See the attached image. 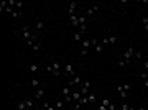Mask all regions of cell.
<instances>
[{
  "mask_svg": "<svg viewBox=\"0 0 148 110\" xmlns=\"http://www.w3.org/2000/svg\"><path fill=\"white\" fill-rule=\"evenodd\" d=\"M46 69H48L53 76H59V74H61V64H59V62H53V64L48 66Z\"/></svg>",
  "mask_w": 148,
  "mask_h": 110,
  "instance_id": "cell-1",
  "label": "cell"
},
{
  "mask_svg": "<svg viewBox=\"0 0 148 110\" xmlns=\"http://www.w3.org/2000/svg\"><path fill=\"white\" fill-rule=\"evenodd\" d=\"M133 54H135V49L133 48H127V51L123 53V59H125V62L127 64H130V61H132V58H133Z\"/></svg>",
  "mask_w": 148,
  "mask_h": 110,
  "instance_id": "cell-2",
  "label": "cell"
},
{
  "mask_svg": "<svg viewBox=\"0 0 148 110\" xmlns=\"http://www.w3.org/2000/svg\"><path fill=\"white\" fill-rule=\"evenodd\" d=\"M63 71H64V76H66V77H74V76H76V72H74V67H72V64H66Z\"/></svg>",
  "mask_w": 148,
  "mask_h": 110,
  "instance_id": "cell-3",
  "label": "cell"
},
{
  "mask_svg": "<svg viewBox=\"0 0 148 110\" xmlns=\"http://www.w3.org/2000/svg\"><path fill=\"white\" fill-rule=\"evenodd\" d=\"M89 94H91V82H89V81H84V86H82L81 95H82V97H87Z\"/></svg>",
  "mask_w": 148,
  "mask_h": 110,
  "instance_id": "cell-4",
  "label": "cell"
},
{
  "mask_svg": "<svg viewBox=\"0 0 148 110\" xmlns=\"http://www.w3.org/2000/svg\"><path fill=\"white\" fill-rule=\"evenodd\" d=\"M114 43H117V36L115 35H112L109 38H102V44H114Z\"/></svg>",
  "mask_w": 148,
  "mask_h": 110,
  "instance_id": "cell-5",
  "label": "cell"
},
{
  "mask_svg": "<svg viewBox=\"0 0 148 110\" xmlns=\"http://www.w3.org/2000/svg\"><path fill=\"white\" fill-rule=\"evenodd\" d=\"M97 10H99V5H92V7H89V8H87V12H86V17H87V18H91V17H92V15H94V13H95Z\"/></svg>",
  "mask_w": 148,
  "mask_h": 110,
  "instance_id": "cell-6",
  "label": "cell"
},
{
  "mask_svg": "<svg viewBox=\"0 0 148 110\" xmlns=\"http://www.w3.org/2000/svg\"><path fill=\"white\" fill-rule=\"evenodd\" d=\"M69 22L74 28H79V15H71L69 17Z\"/></svg>",
  "mask_w": 148,
  "mask_h": 110,
  "instance_id": "cell-7",
  "label": "cell"
},
{
  "mask_svg": "<svg viewBox=\"0 0 148 110\" xmlns=\"http://www.w3.org/2000/svg\"><path fill=\"white\" fill-rule=\"evenodd\" d=\"M81 81H82V76H81V74H76V76H74L71 81H69V87H71V86H76V84H79Z\"/></svg>",
  "mask_w": 148,
  "mask_h": 110,
  "instance_id": "cell-8",
  "label": "cell"
},
{
  "mask_svg": "<svg viewBox=\"0 0 148 110\" xmlns=\"http://www.w3.org/2000/svg\"><path fill=\"white\" fill-rule=\"evenodd\" d=\"M76 7H77L76 2H71V3H69V8H67V13H69V17H71V15H76Z\"/></svg>",
  "mask_w": 148,
  "mask_h": 110,
  "instance_id": "cell-9",
  "label": "cell"
},
{
  "mask_svg": "<svg viewBox=\"0 0 148 110\" xmlns=\"http://www.w3.org/2000/svg\"><path fill=\"white\" fill-rule=\"evenodd\" d=\"M61 94H63V97H67V95H72L71 89H69V86H64V87L61 89Z\"/></svg>",
  "mask_w": 148,
  "mask_h": 110,
  "instance_id": "cell-10",
  "label": "cell"
},
{
  "mask_svg": "<svg viewBox=\"0 0 148 110\" xmlns=\"http://www.w3.org/2000/svg\"><path fill=\"white\" fill-rule=\"evenodd\" d=\"M43 95H44V89H43V87H40L38 90H36V94H35V100L41 99V97H43Z\"/></svg>",
  "mask_w": 148,
  "mask_h": 110,
  "instance_id": "cell-11",
  "label": "cell"
},
{
  "mask_svg": "<svg viewBox=\"0 0 148 110\" xmlns=\"http://www.w3.org/2000/svg\"><path fill=\"white\" fill-rule=\"evenodd\" d=\"M91 46H92L91 39H82V49H89Z\"/></svg>",
  "mask_w": 148,
  "mask_h": 110,
  "instance_id": "cell-12",
  "label": "cell"
},
{
  "mask_svg": "<svg viewBox=\"0 0 148 110\" xmlns=\"http://www.w3.org/2000/svg\"><path fill=\"white\" fill-rule=\"evenodd\" d=\"M72 39H74L76 43H79V41H81V39H82V33H79V31H76V33L72 35Z\"/></svg>",
  "mask_w": 148,
  "mask_h": 110,
  "instance_id": "cell-13",
  "label": "cell"
},
{
  "mask_svg": "<svg viewBox=\"0 0 148 110\" xmlns=\"http://www.w3.org/2000/svg\"><path fill=\"white\" fill-rule=\"evenodd\" d=\"M87 20L89 18L86 15H79V25H87Z\"/></svg>",
  "mask_w": 148,
  "mask_h": 110,
  "instance_id": "cell-14",
  "label": "cell"
},
{
  "mask_svg": "<svg viewBox=\"0 0 148 110\" xmlns=\"http://www.w3.org/2000/svg\"><path fill=\"white\" fill-rule=\"evenodd\" d=\"M77 104L79 105H89V99L87 97H81V99L77 100Z\"/></svg>",
  "mask_w": 148,
  "mask_h": 110,
  "instance_id": "cell-15",
  "label": "cell"
},
{
  "mask_svg": "<svg viewBox=\"0 0 148 110\" xmlns=\"http://www.w3.org/2000/svg\"><path fill=\"white\" fill-rule=\"evenodd\" d=\"M87 99H89V104H94V102H95V99H97V97H95V92H91L87 95Z\"/></svg>",
  "mask_w": 148,
  "mask_h": 110,
  "instance_id": "cell-16",
  "label": "cell"
},
{
  "mask_svg": "<svg viewBox=\"0 0 148 110\" xmlns=\"http://www.w3.org/2000/svg\"><path fill=\"white\" fill-rule=\"evenodd\" d=\"M16 109H18V110H27V102H25V100H22V102H18V105H16Z\"/></svg>",
  "mask_w": 148,
  "mask_h": 110,
  "instance_id": "cell-17",
  "label": "cell"
},
{
  "mask_svg": "<svg viewBox=\"0 0 148 110\" xmlns=\"http://www.w3.org/2000/svg\"><path fill=\"white\" fill-rule=\"evenodd\" d=\"M30 86H31V87H38L40 89V86H41V84H40L38 79H31V81H30Z\"/></svg>",
  "mask_w": 148,
  "mask_h": 110,
  "instance_id": "cell-18",
  "label": "cell"
},
{
  "mask_svg": "<svg viewBox=\"0 0 148 110\" xmlns=\"http://www.w3.org/2000/svg\"><path fill=\"white\" fill-rule=\"evenodd\" d=\"M12 17H13V18H22L23 17V12L22 10H15L13 13H12Z\"/></svg>",
  "mask_w": 148,
  "mask_h": 110,
  "instance_id": "cell-19",
  "label": "cell"
},
{
  "mask_svg": "<svg viewBox=\"0 0 148 110\" xmlns=\"http://www.w3.org/2000/svg\"><path fill=\"white\" fill-rule=\"evenodd\" d=\"M77 31H79V33H87V25H79V28H77Z\"/></svg>",
  "mask_w": 148,
  "mask_h": 110,
  "instance_id": "cell-20",
  "label": "cell"
},
{
  "mask_svg": "<svg viewBox=\"0 0 148 110\" xmlns=\"http://www.w3.org/2000/svg\"><path fill=\"white\" fill-rule=\"evenodd\" d=\"M31 49H33V51H40V49H43V44H41V43H35V44L31 46Z\"/></svg>",
  "mask_w": 148,
  "mask_h": 110,
  "instance_id": "cell-21",
  "label": "cell"
},
{
  "mask_svg": "<svg viewBox=\"0 0 148 110\" xmlns=\"http://www.w3.org/2000/svg\"><path fill=\"white\" fill-rule=\"evenodd\" d=\"M142 23H143L145 31H148V17H142Z\"/></svg>",
  "mask_w": 148,
  "mask_h": 110,
  "instance_id": "cell-22",
  "label": "cell"
},
{
  "mask_svg": "<svg viewBox=\"0 0 148 110\" xmlns=\"http://www.w3.org/2000/svg\"><path fill=\"white\" fill-rule=\"evenodd\" d=\"M64 105H66V102H64V100H58V102H56V105H54V107H56V109H63Z\"/></svg>",
  "mask_w": 148,
  "mask_h": 110,
  "instance_id": "cell-23",
  "label": "cell"
},
{
  "mask_svg": "<svg viewBox=\"0 0 148 110\" xmlns=\"http://www.w3.org/2000/svg\"><path fill=\"white\" fill-rule=\"evenodd\" d=\"M28 69H30L31 72H36L40 67H38V64H30V66H28Z\"/></svg>",
  "mask_w": 148,
  "mask_h": 110,
  "instance_id": "cell-24",
  "label": "cell"
},
{
  "mask_svg": "<svg viewBox=\"0 0 148 110\" xmlns=\"http://www.w3.org/2000/svg\"><path fill=\"white\" fill-rule=\"evenodd\" d=\"M81 97H82L81 92H72V100H76V102H77V100L81 99Z\"/></svg>",
  "mask_w": 148,
  "mask_h": 110,
  "instance_id": "cell-25",
  "label": "cell"
},
{
  "mask_svg": "<svg viewBox=\"0 0 148 110\" xmlns=\"http://www.w3.org/2000/svg\"><path fill=\"white\" fill-rule=\"evenodd\" d=\"M94 48H95V51H97V53H102V51H104V44H95V46H94Z\"/></svg>",
  "mask_w": 148,
  "mask_h": 110,
  "instance_id": "cell-26",
  "label": "cell"
},
{
  "mask_svg": "<svg viewBox=\"0 0 148 110\" xmlns=\"http://www.w3.org/2000/svg\"><path fill=\"white\" fill-rule=\"evenodd\" d=\"M43 28H44V22L38 20V22H36V30H43Z\"/></svg>",
  "mask_w": 148,
  "mask_h": 110,
  "instance_id": "cell-27",
  "label": "cell"
},
{
  "mask_svg": "<svg viewBox=\"0 0 148 110\" xmlns=\"http://www.w3.org/2000/svg\"><path fill=\"white\" fill-rule=\"evenodd\" d=\"M130 84H122V89H123V90H125V92H128V90H130Z\"/></svg>",
  "mask_w": 148,
  "mask_h": 110,
  "instance_id": "cell-28",
  "label": "cell"
},
{
  "mask_svg": "<svg viewBox=\"0 0 148 110\" xmlns=\"http://www.w3.org/2000/svg\"><path fill=\"white\" fill-rule=\"evenodd\" d=\"M63 100H64L66 104H71V102H72V95H67V97H64Z\"/></svg>",
  "mask_w": 148,
  "mask_h": 110,
  "instance_id": "cell-29",
  "label": "cell"
},
{
  "mask_svg": "<svg viewBox=\"0 0 148 110\" xmlns=\"http://www.w3.org/2000/svg\"><path fill=\"white\" fill-rule=\"evenodd\" d=\"M110 104H112V102H110L109 99H104V100H102V105H104V107H109Z\"/></svg>",
  "mask_w": 148,
  "mask_h": 110,
  "instance_id": "cell-30",
  "label": "cell"
},
{
  "mask_svg": "<svg viewBox=\"0 0 148 110\" xmlns=\"http://www.w3.org/2000/svg\"><path fill=\"white\" fill-rule=\"evenodd\" d=\"M140 76H142V79L145 81V79H148V72L147 71H142V74H140Z\"/></svg>",
  "mask_w": 148,
  "mask_h": 110,
  "instance_id": "cell-31",
  "label": "cell"
},
{
  "mask_svg": "<svg viewBox=\"0 0 148 110\" xmlns=\"http://www.w3.org/2000/svg\"><path fill=\"white\" fill-rule=\"evenodd\" d=\"M22 7H23L22 2H16V3H15V8H16V10H22Z\"/></svg>",
  "mask_w": 148,
  "mask_h": 110,
  "instance_id": "cell-32",
  "label": "cell"
},
{
  "mask_svg": "<svg viewBox=\"0 0 148 110\" xmlns=\"http://www.w3.org/2000/svg\"><path fill=\"white\" fill-rule=\"evenodd\" d=\"M5 12H8V13H13L15 10H13V7H12V5H8V7L5 8Z\"/></svg>",
  "mask_w": 148,
  "mask_h": 110,
  "instance_id": "cell-33",
  "label": "cell"
},
{
  "mask_svg": "<svg viewBox=\"0 0 148 110\" xmlns=\"http://www.w3.org/2000/svg\"><path fill=\"white\" fill-rule=\"evenodd\" d=\"M119 66H120V67L127 66V62H125V59H122V61H119Z\"/></svg>",
  "mask_w": 148,
  "mask_h": 110,
  "instance_id": "cell-34",
  "label": "cell"
},
{
  "mask_svg": "<svg viewBox=\"0 0 148 110\" xmlns=\"http://www.w3.org/2000/svg\"><path fill=\"white\" fill-rule=\"evenodd\" d=\"M107 110H115V104H110L109 107H107Z\"/></svg>",
  "mask_w": 148,
  "mask_h": 110,
  "instance_id": "cell-35",
  "label": "cell"
},
{
  "mask_svg": "<svg viewBox=\"0 0 148 110\" xmlns=\"http://www.w3.org/2000/svg\"><path fill=\"white\" fill-rule=\"evenodd\" d=\"M143 87L148 89V79H145V81H143Z\"/></svg>",
  "mask_w": 148,
  "mask_h": 110,
  "instance_id": "cell-36",
  "label": "cell"
},
{
  "mask_svg": "<svg viewBox=\"0 0 148 110\" xmlns=\"http://www.w3.org/2000/svg\"><path fill=\"white\" fill-rule=\"evenodd\" d=\"M86 54H87V49H82L81 51V58H82V56H86Z\"/></svg>",
  "mask_w": 148,
  "mask_h": 110,
  "instance_id": "cell-37",
  "label": "cell"
},
{
  "mask_svg": "<svg viewBox=\"0 0 148 110\" xmlns=\"http://www.w3.org/2000/svg\"><path fill=\"white\" fill-rule=\"evenodd\" d=\"M120 110H128V105H127V104H123V105H122V109Z\"/></svg>",
  "mask_w": 148,
  "mask_h": 110,
  "instance_id": "cell-38",
  "label": "cell"
},
{
  "mask_svg": "<svg viewBox=\"0 0 148 110\" xmlns=\"http://www.w3.org/2000/svg\"><path fill=\"white\" fill-rule=\"evenodd\" d=\"M46 110H56V107H53V105H49V107H48Z\"/></svg>",
  "mask_w": 148,
  "mask_h": 110,
  "instance_id": "cell-39",
  "label": "cell"
},
{
  "mask_svg": "<svg viewBox=\"0 0 148 110\" xmlns=\"http://www.w3.org/2000/svg\"><path fill=\"white\" fill-rule=\"evenodd\" d=\"M99 110H107V107H104V105H100V107H99Z\"/></svg>",
  "mask_w": 148,
  "mask_h": 110,
  "instance_id": "cell-40",
  "label": "cell"
},
{
  "mask_svg": "<svg viewBox=\"0 0 148 110\" xmlns=\"http://www.w3.org/2000/svg\"><path fill=\"white\" fill-rule=\"evenodd\" d=\"M145 69H148V61H147V62H145Z\"/></svg>",
  "mask_w": 148,
  "mask_h": 110,
  "instance_id": "cell-41",
  "label": "cell"
},
{
  "mask_svg": "<svg viewBox=\"0 0 148 110\" xmlns=\"http://www.w3.org/2000/svg\"><path fill=\"white\" fill-rule=\"evenodd\" d=\"M137 110H147V109H145V107H140V109H137Z\"/></svg>",
  "mask_w": 148,
  "mask_h": 110,
  "instance_id": "cell-42",
  "label": "cell"
},
{
  "mask_svg": "<svg viewBox=\"0 0 148 110\" xmlns=\"http://www.w3.org/2000/svg\"><path fill=\"white\" fill-rule=\"evenodd\" d=\"M128 110H135V109H133V107H128Z\"/></svg>",
  "mask_w": 148,
  "mask_h": 110,
  "instance_id": "cell-43",
  "label": "cell"
},
{
  "mask_svg": "<svg viewBox=\"0 0 148 110\" xmlns=\"http://www.w3.org/2000/svg\"><path fill=\"white\" fill-rule=\"evenodd\" d=\"M35 110H44V109H43V107H41V109H35Z\"/></svg>",
  "mask_w": 148,
  "mask_h": 110,
  "instance_id": "cell-44",
  "label": "cell"
}]
</instances>
